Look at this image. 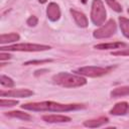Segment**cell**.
Wrapping results in <instances>:
<instances>
[{"instance_id":"2","label":"cell","mask_w":129,"mask_h":129,"mask_svg":"<svg viewBox=\"0 0 129 129\" xmlns=\"http://www.w3.org/2000/svg\"><path fill=\"white\" fill-rule=\"evenodd\" d=\"M52 82L63 88H80L87 84V80L84 76L78 74H71L68 72H60L52 76Z\"/></svg>"},{"instance_id":"17","label":"cell","mask_w":129,"mask_h":129,"mask_svg":"<svg viewBox=\"0 0 129 129\" xmlns=\"http://www.w3.org/2000/svg\"><path fill=\"white\" fill-rule=\"evenodd\" d=\"M119 26L122 34L129 39V18L120 16L119 17Z\"/></svg>"},{"instance_id":"24","label":"cell","mask_w":129,"mask_h":129,"mask_svg":"<svg viewBox=\"0 0 129 129\" xmlns=\"http://www.w3.org/2000/svg\"><path fill=\"white\" fill-rule=\"evenodd\" d=\"M10 57H11V55H10L9 53L5 54V53H4L3 51H2L1 53H0V59H1V60H4V59H9Z\"/></svg>"},{"instance_id":"16","label":"cell","mask_w":129,"mask_h":129,"mask_svg":"<svg viewBox=\"0 0 129 129\" xmlns=\"http://www.w3.org/2000/svg\"><path fill=\"white\" fill-rule=\"evenodd\" d=\"M110 96L112 98H119V97L129 96V85L128 86L119 87V88H115L114 90L111 91Z\"/></svg>"},{"instance_id":"26","label":"cell","mask_w":129,"mask_h":129,"mask_svg":"<svg viewBox=\"0 0 129 129\" xmlns=\"http://www.w3.org/2000/svg\"><path fill=\"white\" fill-rule=\"evenodd\" d=\"M81 1H82V2H83V3H84V4H86V3H87V1H88V0H81Z\"/></svg>"},{"instance_id":"22","label":"cell","mask_w":129,"mask_h":129,"mask_svg":"<svg viewBox=\"0 0 129 129\" xmlns=\"http://www.w3.org/2000/svg\"><path fill=\"white\" fill-rule=\"evenodd\" d=\"M52 59L46 58V59H36V60H28L25 61L23 64L24 66H29V64H41V63H45V62H51Z\"/></svg>"},{"instance_id":"11","label":"cell","mask_w":129,"mask_h":129,"mask_svg":"<svg viewBox=\"0 0 129 129\" xmlns=\"http://www.w3.org/2000/svg\"><path fill=\"white\" fill-rule=\"evenodd\" d=\"M127 44L125 42L121 41H115V42H102L94 45V48L100 49V50H107V49H117V48H123Z\"/></svg>"},{"instance_id":"8","label":"cell","mask_w":129,"mask_h":129,"mask_svg":"<svg viewBox=\"0 0 129 129\" xmlns=\"http://www.w3.org/2000/svg\"><path fill=\"white\" fill-rule=\"evenodd\" d=\"M70 12L73 16V19L75 21V23L81 27V28H86L88 25H89V21H88V18L86 16L85 13L81 12V11H78L76 9H70Z\"/></svg>"},{"instance_id":"4","label":"cell","mask_w":129,"mask_h":129,"mask_svg":"<svg viewBox=\"0 0 129 129\" xmlns=\"http://www.w3.org/2000/svg\"><path fill=\"white\" fill-rule=\"evenodd\" d=\"M91 20L92 22L97 25L101 26L105 23L107 18V11L105 5L102 0H93L91 5Z\"/></svg>"},{"instance_id":"23","label":"cell","mask_w":129,"mask_h":129,"mask_svg":"<svg viewBox=\"0 0 129 129\" xmlns=\"http://www.w3.org/2000/svg\"><path fill=\"white\" fill-rule=\"evenodd\" d=\"M112 55H117V56H129V48H122L119 50H115L111 52Z\"/></svg>"},{"instance_id":"19","label":"cell","mask_w":129,"mask_h":129,"mask_svg":"<svg viewBox=\"0 0 129 129\" xmlns=\"http://www.w3.org/2000/svg\"><path fill=\"white\" fill-rule=\"evenodd\" d=\"M105 2L108 4V6L110 7V8H112L115 12H118V13H120V12H122V6H121V4L117 1V0H105Z\"/></svg>"},{"instance_id":"21","label":"cell","mask_w":129,"mask_h":129,"mask_svg":"<svg viewBox=\"0 0 129 129\" xmlns=\"http://www.w3.org/2000/svg\"><path fill=\"white\" fill-rule=\"evenodd\" d=\"M26 24L29 26V27H35L37 24H38V18L35 16V15H31L27 18L26 20Z\"/></svg>"},{"instance_id":"13","label":"cell","mask_w":129,"mask_h":129,"mask_svg":"<svg viewBox=\"0 0 129 129\" xmlns=\"http://www.w3.org/2000/svg\"><path fill=\"white\" fill-rule=\"evenodd\" d=\"M108 122H109L108 117L101 116V117L96 118V119H91V120L85 121L84 122V126L88 127V128H98V127H101V126L107 124Z\"/></svg>"},{"instance_id":"6","label":"cell","mask_w":129,"mask_h":129,"mask_svg":"<svg viewBox=\"0 0 129 129\" xmlns=\"http://www.w3.org/2000/svg\"><path fill=\"white\" fill-rule=\"evenodd\" d=\"M117 31V24L114 19H109L107 22L102 24L99 28L94 30L93 36L97 39H104L113 36Z\"/></svg>"},{"instance_id":"1","label":"cell","mask_w":129,"mask_h":129,"mask_svg":"<svg viewBox=\"0 0 129 129\" xmlns=\"http://www.w3.org/2000/svg\"><path fill=\"white\" fill-rule=\"evenodd\" d=\"M21 108L33 112H70L85 109L86 106L83 104H62L53 101H42L26 103L21 105Z\"/></svg>"},{"instance_id":"25","label":"cell","mask_w":129,"mask_h":129,"mask_svg":"<svg viewBox=\"0 0 129 129\" xmlns=\"http://www.w3.org/2000/svg\"><path fill=\"white\" fill-rule=\"evenodd\" d=\"M38 2H39L40 4H44V3L47 2V0H38Z\"/></svg>"},{"instance_id":"18","label":"cell","mask_w":129,"mask_h":129,"mask_svg":"<svg viewBox=\"0 0 129 129\" xmlns=\"http://www.w3.org/2000/svg\"><path fill=\"white\" fill-rule=\"evenodd\" d=\"M0 84L3 87H6V88H13L14 87V81L11 78H9V77H7L5 75H1V77H0Z\"/></svg>"},{"instance_id":"20","label":"cell","mask_w":129,"mask_h":129,"mask_svg":"<svg viewBox=\"0 0 129 129\" xmlns=\"http://www.w3.org/2000/svg\"><path fill=\"white\" fill-rule=\"evenodd\" d=\"M18 104L17 100H11V99H1L0 100V106L2 108L4 107H13Z\"/></svg>"},{"instance_id":"14","label":"cell","mask_w":129,"mask_h":129,"mask_svg":"<svg viewBox=\"0 0 129 129\" xmlns=\"http://www.w3.org/2000/svg\"><path fill=\"white\" fill-rule=\"evenodd\" d=\"M19 39H20V35L16 32H10V33H5V34L0 35V43L2 45L6 44V43L16 42Z\"/></svg>"},{"instance_id":"12","label":"cell","mask_w":129,"mask_h":129,"mask_svg":"<svg viewBox=\"0 0 129 129\" xmlns=\"http://www.w3.org/2000/svg\"><path fill=\"white\" fill-rule=\"evenodd\" d=\"M42 120L47 123H67L71 122V117L64 116V115H44L42 116Z\"/></svg>"},{"instance_id":"9","label":"cell","mask_w":129,"mask_h":129,"mask_svg":"<svg viewBox=\"0 0 129 129\" xmlns=\"http://www.w3.org/2000/svg\"><path fill=\"white\" fill-rule=\"evenodd\" d=\"M60 8L58 6V4L54 3V2H50L46 8V16L47 18L52 21V22H55L57 21L59 18H60Z\"/></svg>"},{"instance_id":"3","label":"cell","mask_w":129,"mask_h":129,"mask_svg":"<svg viewBox=\"0 0 129 129\" xmlns=\"http://www.w3.org/2000/svg\"><path fill=\"white\" fill-rule=\"evenodd\" d=\"M51 47L46 44H39V43H29V42H22V43H14L7 46H1V51H43L48 50Z\"/></svg>"},{"instance_id":"10","label":"cell","mask_w":129,"mask_h":129,"mask_svg":"<svg viewBox=\"0 0 129 129\" xmlns=\"http://www.w3.org/2000/svg\"><path fill=\"white\" fill-rule=\"evenodd\" d=\"M129 112V103L126 101H122L119 103H116L113 108L109 111V113L113 116H124Z\"/></svg>"},{"instance_id":"5","label":"cell","mask_w":129,"mask_h":129,"mask_svg":"<svg viewBox=\"0 0 129 129\" xmlns=\"http://www.w3.org/2000/svg\"><path fill=\"white\" fill-rule=\"evenodd\" d=\"M113 69V67H97V66H86V67H81L79 68L75 73L84 77H89V78H99L102 76L107 75L110 73V71Z\"/></svg>"},{"instance_id":"7","label":"cell","mask_w":129,"mask_h":129,"mask_svg":"<svg viewBox=\"0 0 129 129\" xmlns=\"http://www.w3.org/2000/svg\"><path fill=\"white\" fill-rule=\"evenodd\" d=\"M34 93L29 89H12L8 91H1V97H12V98H27L32 96Z\"/></svg>"},{"instance_id":"15","label":"cell","mask_w":129,"mask_h":129,"mask_svg":"<svg viewBox=\"0 0 129 129\" xmlns=\"http://www.w3.org/2000/svg\"><path fill=\"white\" fill-rule=\"evenodd\" d=\"M5 116H8L10 118H16V119H20L23 121H29L31 120V116L25 112H21V111H9L6 112L4 114Z\"/></svg>"},{"instance_id":"27","label":"cell","mask_w":129,"mask_h":129,"mask_svg":"<svg viewBox=\"0 0 129 129\" xmlns=\"http://www.w3.org/2000/svg\"><path fill=\"white\" fill-rule=\"evenodd\" d=\"M127 12H128V13H129V8H128V10H127Z\"/></svg>"}]
</instances>
